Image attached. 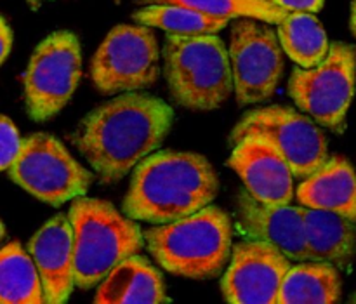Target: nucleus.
Returning a JSON list of instances; mask_svg holds the SVG:
<instances>
[{
    "instance_id": "2eb2a0df",
    "label": "nucleus",
    "mask_w": 356,
    "mask_h": 304,
    "mask_svg": "<svg viewBox=\"0 0 356 304\" xmlns=\"http://www.w3.org/2000/svg\"><path fill=\"white\" fill-rule=\"evenodd\" d=\"M236 212L238 226L247 239L271 243L291 261H309L302 207L261 204L242 191Z\"/></svg>"
},
{
    "instance_id": "b1692460",
    "label": "nucleus",
    "mask_w": 356,
    "mask_h": 304,
    "mask_svg": "<svg viewBox=\"0 0 356 304\" xmlns=\"http://www.w3.org/2000/svg\"><path fill=\"white\" fill-rule=\"evenodd\" d=\"M21 146H23V139L17 132V127L10 118L0 115V173L9 170L10 166L16 162Z\"/></svg>"
},
{
    "instance_id": "393cba45",
    "label": "nucleus",
    "mask_w": 356,
    "mask_h": 304,
    "mask_svg": "<svg viewBox=\"0 0 356 304\" xmlns=\"http://www.w3.org/2000/svg\"><path fill=\"white\" fill-rule=\"evenodd\" d=\"M289 13H312L316 14L322 10L325 0H271Z\"/></svg>"
},
{
    "instance_id": "1a4fd4ad",
    "label": "nucleus",
    "mask_w": 356,
    "mask_h": 304,
    "mask_svg": "<svg viewBox=\"0 0 356 304\" xmlns=\"http://www.w3.org/2000/svg\"><path fill=\"white\" fill-rule=\"evenodd\" d=\"M252 136L271 143L301 181L329 160L327 138L322 129L308 115L292 108L268 106L249 111L233 127L229 145Z\"/></svg>"
},
{
    "instance_id": "f257e3e1",
    "label": "nucleus",
    "mask_w": 356,
    "mask_h": 304,
    "mask_svg": "<svg viewBox=\"0 0 356 304\" xmlns=\"http://www.w3.org/2000/svg\"><path fill=\"white\" fill-rule=\"evenodd\" d=\"M172 118L160 97L125 93L90 111L73 143L101 183L113 184L165 141Z\"/></svg>"
},
{
    "instance_id": "cd10ccee",
    "label": "nucleus",
    "mask_w": 356,
    "mask_h": 304,
    "mask_svg": "<svg viewBox=\"0 0 356 304\" xmlns=\"http://www.w3.org/2000/svg\"><path fill=\"white\" fill-rule=\"evenodd\" d=\"M42 2H44V0H26V3L31 7V9H38Z\"/></svg>"
},
{
    "instance_id": "f3484780",
    "label": "nucleus",
    "mask_w": 356,
    "mask_h": 304,
    "mask_svg": "<svg viewBox=\"0 0 356 304\" xmlns=\"http://www.w3.org/2000/svg\"><path fill=\"white\" fill-rule=\"evenodd\" d=\"M169 301L162 273L146 257H127L115 266L97 285L94 303L97 304H160Z\"/></svg>"
},
{
    "instance_id": "aec40b11",
    "label": "nucleus",
    "mask_w": 356,
    "mask_h": 304,
    "mask_svg": "<svg viewBox=\"0 0 356 304\" xmlns=\"http://www.w3.org/2000/svg\"><path fill=\"white\" fill-rule=\"evenodd\" d=\"M40 275L19 242L0 249V304H44Z\"/></svg>"
},
{
    "instance_id": "a878e982",
    "label": "nucleus",
    "mask_w": 356,
    "mask_h": 304,
    "mask_svg": "<svg viewBox=\"0 0 356 304\" xmlns=\"http://www.w3.org/2000/svg\"><path fill=\"white\" fill-rule=\"evenodd\" d=\"M10 47H13V30H10L9 23L0 16V66L9 56Z\"/></svg>"
},
{
    "instance_id": "0eeeda50",
    "label": "nucleus",
    "mask_w": 356,
    "mask_h": 304,
    "mask_svg": "<svg viewBox=\"0 0 356 304\" xmlns=\"http://www.w3.org/2000/svg\"><path fill=\"white\" fill-rule=\"evenodd\" d=\"M7 173L31 197L54 207L83 197L92 183V174L70 155L59 139L45 132L23 139L19 155Z\"/></svg>"
},
{
    "instance_id": "c756f323",
    "label": "nucleus",
    "mask_w": 356,
    "mask_h": 304,
    "mask_svg": "<svg viewBox=\"0 0 356 304\" xmlns=\"http://www.w3.org/2000/svg\"><path fill=\"white\" fill-rule=\"evenodd\" d=\"M351 303H356V292L353 294V298H351Z\"/></svg>"
},
{
    "instance_id": "7ed1b4c3",
    "label": "nucleus",
    "mask_w": 356,
    "mask_h": 304,
    "mask_svg": "<svg viewBox=\"0 0 356 304\" xmlns=\"http://www.w3.org/2000/svg\"><path fill=\"white\" fill-rule=\"evenodd\" d=\"M232 219L214 205L145 232L146 247L159 266L191 280L221 275L232 256Z\"/></svg>"
},
{
    "instance_id": "4468645a",
    "label": "nucleus",
    "mask_w": 356,
    "mask_h": 304,
    "mask_svg": "<svg viewBox=\"0 0 356 304\" xmlns=\"http://www.w3.org/2000/svg\"><path fill=\"white\" fill-rule=\"evenodd\" d=\"M47 304H65L75 287L73 230L66 214L49 219L28 242Z\"/></svg>"
},
{
    "instance_id": "9b49d317",
    "label": "nucleus",
    "mask_w": 356,
    "mask_h": 304,
    "mask_svg": "<svg viewBox=\"0 0 356 304\" xmlns=\"http://www.w3.org/2000/svg\"><path fill=\"white\" fill-rule=\"evenodd\" d=\"M228 52L238 104L270 99L284 75V49L271 24L252 17L235 19Z\"/></svg>"
},
{
    "instance_id": "dca6fc26",
    "label": "nucleus",
    "mask_w": 356,
    "mask_h": 304,
    "mask_svg": "<svg viewBox=\"0 0 356 304\" xmlns=\"http://www.w3.org/2000/svg\"><path fill=\"white\" fill-rule=\"evenodd\" d=\"M301 207L332 211L356 223V173L344 157L325 163L301 181L296 190Z\"/></svg>"
},
{
    "instance_id": "c85d7f7f",
    "label": "nucleus",
    "mask_w": 356,
    "mask_h": 304,
    "mask_svg": "<svg viewBox=\"0 0 356 304\" xmlns=\"http://www.w3.org/2000/svg\"><path fill=\"white\" fill-rule=\"evenodd\" d=\"M3 239H6V226H3V223L0 221V243L3 242Z\"/></svg>"
},
{
    "instance_id": "f8f14e48",
    "label": "nucleus",
    "mask_w": 356,
    "mask_h": 304,
    "mask_svg": "<svg viewBox=\"0 0 356 304\" xmlns=\"http://www.w3.org/2000/svg\"><path fill=\"white\" fill-rule=\"evenodd\" d=\"M291 259L263 240H243L232 249L221 278L222 298L232 304H277Z\"/></svg>"
},
{
    "instance_id": "4be33fe9",
    "label": "nucleus",
    "mask_w": 356,
    "mask_h": 304,
    "mask_svg": "<svg viewBox=\"0 0 356 304\" xmlns=\"http://www.w3.org/2000/svg\"><path fill=\"white\" fill-rule=\"evenodd\" d=\"M136 23L149 28H159L167 35L181 37H198V35H216L228 26L229 19L207 16L204 13L172 3H152L132 14Z\"/></svg>"
},
{
    "instance_id": "a211bd4d",
    "label": "nucleus",
    "mask_w": 356,
    "mask_h": 304,
    "mask_svg": "<svg viewBox=\"0 0 356 304\" xmlns=\"http://www.w3.org/2000/svg\"><path fill=\"white\" fill-rule=\"evenodd\" d=\"M309 261L346 268L356 254V223L323 209L302 207Z\"/></svg>"
},
{
    "instance_id": "6ab92c4d",
    "label": "nucleus",
    "mask_w": 356,
    "mask_h": 304,
    "mask_svg": "<svg viewBox=\"0 0 356 304\" xmlns=\"http://www.w3.org/2000/svg\"><path fill=\"white\" fill-rule=\"evenodd\" d=\"M341 299V275L327 261H302L282 282L278 304H332Z\"/></svg>"
},
{
    "instance_id": "f03ea898",
    "label": "nucleus",
    "mask_w": 356,
    "mask_h": 304,
    "mask_svg": "<svg viewBox=\"0 0 356 304\" xmlns=\"http://www.w3.org/2000/svg\"><path fill=\"white\" fill-rule=\"evenodd\" d=\"M218 191V174L205 157L153 153L134 167L122 211L134 221L165 225L211 205Z\"/></svg>"
},
{
    "instance_id": "412c9836",
    "label": "nucleus",
    "mask_w": 356,
    "mask_h": 304,
    "mask_svg": "<svg viewBox=\"0 0 356 304\" xmlns=\"http://www.w3.org/2000/svg\"><path fill=\"white\" fill-rule=\"evenodd\" d=\"M277 33L285 54L301 68H315L330 51L323 24L312 13H291L278 23Z\"/></svg>"
},
{
    "instance_id": "9d476101",
    "label": "nucleus",
    "mask_w": 356,
    "mask_h": 304,
    "mask_svg": "<svg viewBox=\"0 0 356 304\" xmlns=\"http://www.w3.org/2000/svg\"><path fill=\"white\" fill-rule=\"evenodd\" d=\"M160 75V52L152 28L118 24L90 61V79L103 94L134 93L152 87Z\"/></svg>"
},
{
    "instance_id": "39448f33",
    "label": "nucleus",
    "mask_w": 356,
    "mask_h": 304,
    "mask_svg": "<svg viewBox=\"0 0 356 304\" xmlns=\"http://www.w3.org/2000/svg\"><path fill=\"white\" fill-rule=\"evenodd\" d=\"M163 61L170 96L188 110H216L235 89L229 52L218 35H167Z\"/></svg>"
},
{
    "instance_id": "6e6552de",
    "label": "nucleus",
    "mask_w": 356,
    "mask_h": 304,
    "mask_svg": "<svg viewBox=\"0 0 356 304\" xmlns=\"http://www.w3.org/2000/svg\"><path fill=\"white\" fill-rule=\"evenodd\" d=\"M82 77L76 35L56 31L37 45L23 77L24 106L35 122H45L68 104Z\"/></svg>"
},
{
    "instance_id": "423d86ee",
    "label": "nucleus",
    "mask_w": 356,
    "mask_h": 304,
    "mask_svg": "<svg viewBox=\"0 0 356 304\" xmlns=\"http://www.w3.org/2000/svg\"><path fill=\"white\" fill-rule=\"evenodd\" d=\"M356 47L334 42L315 68L292 70L289 94L299 110L336 134L346 131V115L355 96Z\"/></svg>"
},
{
    "instance_id": "20e7f679",
    "label": "nucleus",
    "mask_w": 356,
    "mask_h": 304,
    "mask_svg": "<svg viewBox=\"0 0 356 304\" xmlns=\"http://www.w3.org/2000/svg\"><path fill=\"white\" fill-rule=\"evenodd\" d=\"M73 230L75 285L82 291L96 287L115 266L145 247L138 223L122 214L110 202L79 197L68 211Z\"/></svg>"
},
{
    "instance_id": "5701e85b",
    "label": "nucleus",
    "mask_w": 356,
    "mask_h": 304,
    "mask_svg": "<svg viewBox=\"0 0 356 304\" xmlns=\"http://www.w3.org/2000/svg\"><path fill=\"white\" fill-rule=\"evenodd\" d=\"M141 3H172V6L190 7L207 16L225 17V19H240L252 17L270 24H278L289 16V10L271 0H139Z\"/></svg>"
},
{
    "instance_id": "ddd939ff",
    "label": "nucleus",
    "mask_w": 356,
    "mask_h": 304,
    "mask_svg": "<svg viewBox=\"0 0 356 304\" xmlns=\"http://www.w3.org/2000/svg\"><path fill=\"white\" fill-rule=\"evenodd\" d=\"M228 166L245 191L261 204L285 205L294 198V173L285 157L263 138H245L233 145Z\"/></svg>"
},
{
    "instance_id": "bb28decb",
    "label": "nucleus",
    "mask_w": 356,
    "mask_h": 304,
    "mask_svg": "<svg viewBox=\"0 0 356 304\" xmlns=\"http://www.w3.org/2000/svg\"><path fill=\"white\" fill-rule=\"evenodd\" d=\"M351 31L356 37V0H353V6H351Z\"/></svg>"
}]
</instances>
